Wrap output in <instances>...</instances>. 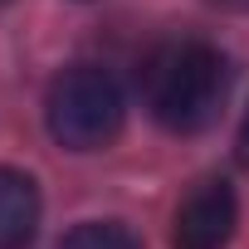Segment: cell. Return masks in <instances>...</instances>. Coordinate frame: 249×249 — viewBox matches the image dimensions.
<instances>
[{
	"instance_id": "1",
	"label": "cell",
	"mask_w": 249,
	"mask_h": 249,
	"mask_svg": "<svg viewBox=\"0 0 249 249\" xmlns=\"http://www.w3.org/2000/svg\"><path fill=\"white\" fill-rule=\"evenodd\" d=\"M137 88H142L147 112L166 132H200L225 107L230 64L220 49H210L200 39H171L142 59Z\"/></svg>"
},
{
	"instance_id": "2",
	"label": "cell",
	"mask_w": 249,
	"mask_h": 249,
	"mask_svg": "<svg viewBox=\"0 0 249 249\" xmlns=\"http://www.w3.org/2000/svg\"><path fill=\"white\" fill-rule=\"evenodd\" d=\"M122 88L112 83L107 69L93 64H73L49 83L44 98V122L49 137L64 152H103L117 132H122Z\"/></svg>"
},
{
	"instance_id": "3",
	"label": "cell",
	"mask_w": 249,
	"mask_h": 249,
	"mask_svg": "<svg viewBox=\"0 0 249 249\" xmlns=\"http://www.w3.org/2000/svg\"><path fill=\"white\" fill-rule=\"evenodd\" d=\"M234 225H239L234 191L220 176H205L181 196L176 220H171V244L176 249H225Z\"/></svg>"
},
{
	"instance_id": "4",
	"label": "cell",
	"mask_w": 249,
	"mask_h": 249,
	"mask_svg": "<svg viewBox=\"0 0 249 249\" xmlns=\"http://www.w3.org/2000/svg\"><path fill=\"white\" fill-rule=\"evenodd\" d=\"M35 230H39V186L15 166H0V249H30Z\"/></svg>"
},
{
	"instance_id": "5",
	"label": "cell",
	"mask_w": 249,
	"mask_h": 249,
	"mask_svg": "<svg viewBox=\"0 0 249 249\" xmlns=\"http://www.w3.org/2000/svg\"><path fill=\"white\" fill-rule=\"evenodd\" d=\"M59 249H142V239L117 220H83L59 239Z\"/></svg>"
},
{
	"instance_id": "6",
	"label": "cell",
	"mask_w": 249,
	"mask_h": 249,
	"mask_svg": "<svg viewBox=\"0 0 249 249\" xmlns=\"http://www.w3.org/2000/svg\"><path fill=\"white\" fill-rule=\"evenodd\" d=\"M234 157L249 166V112H244V122H239V137H234Z\"/></svg>"
},
{
	"instance_id": "7",
	"label": "cell",
	"mask_w": 249,
	"mask_h": 249,
	"mask_svg": "<svg viewBox=\"0 0 249 249\" xmlns=\"http://www.w3.org/2000/svg\"><path fill=\"white\" fill-rule=\"evenodd\" d=\"M210 5H220V10H239V15H249V0H210Z\"/></svg>"
},
{
	"instance_id": "8",
	"label": "cell",
	"mask_w": 249,
	"mask_h": 249,
	"mask_svg": "<svg viewBox=\"0 0 249 249\" xmlns=\"http://www.w3.org/2000/svg\"><path fill=\"white\" fill-rule=\"evenodd\" d=\"M0 5H10V0H0Z\"/></svg>"
}]
</instances>
